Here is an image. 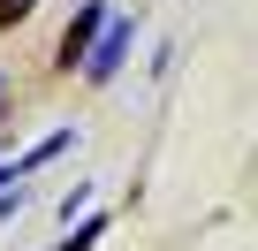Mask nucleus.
<instances>
[{"mask_svg": "<svg viewBox=\"0 0 258 251\" xmlns=\"http://www.w3.org/2000/svg\"><path fill=\"white\" fill-rule=\"evenodd\" d=\"M99 236H106V213H91V221H84V228H69V236H61V243H53V251H91V243H99Z\"/></svg>", "mask_w": 258, "mask_h": 251, "instance_id": "nucleus-3", "label": "nucleus"}, {"mask_svg": "<svg viewBox=\"0 0 258 251\" xmlns=\"http://www.w3.org/2000/svg\"><path fill=\"white\" fill-rule=\"evenodd\" d=\"M129 38H137V31H129V23H114V16H106V23H99V38H91V54H84L76 69H84L91 84H106V76H114V69L129 61Z\"/></svg>", "mask_w": 258, "mask_h": 251, "instance_id": "nucleus-1", "label": "nucleus"}, {"mask_svg": "<svg viewBox=\"0 0 258 251\" xmlns=\"http://www.w3.org/2000/svg\"><path fill=\"white\" fill-rule=\"evenodd\" d=\"M99 23H106V8H99V0H84V8L69 16V46H61V69H76V61L91 54V38H99Z\"/></svg>", "mask_w": 258, "mask_h": 251, "instance_id": "nucleus-2", "label": "nucleus"}, {"mask_svg": "<svg viewBox=\"0 0 258 251\" xmlns=\"http://www.w3.org/2000/svg\"><path fill=\"white\" fill-rule=\"evenodd\" d=\"M31 8H38V0H0V31H8V23H23Z\"/></svg>", "mask_w": 258, "mask_h": 251, "instance_id": "nucleus-4", "label": "nucleus"}, {"mask_svg": "<svg viewBox=\"0 0 258 251\" xmlns=\"http://www.w3.org/2000/svg\"><path fill=\"white\" fill-rule=\"evenodd\" d=\"M0 107H8V76H0Z\"/></svg>", "mask_w": 258, "mask_h": 251, "instance_id": "nucleus-5", "label": "nucleus"}]
</instances>
